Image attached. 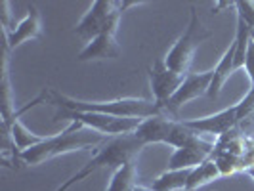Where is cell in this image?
I'll list each match as a JSON object with an SVG mask.
<instances>
[{"instance_id": "6da1fadb", "label": "cell", "mask_w": 254, "mask_h": 191, "mask_svg": "<svg viewBox=\"0 0 254 191\" xmlns=\"http://www.w3.org/2000/svg\"><path fill=\"white\" fill-rule=\"evenodd\" d=\"M107 136L98 134L94 130L80 127L76 123H71L64 132L46 136L44 140L19 153V159L29 166H38L46 161H52L56 157H62L73 151H84V149H98L105 143Z\"/></svg>"}, {"instance_id": "7a4b0ae2", "label": "cell", "mask_w": 254, "mask_h": 191, "mask_svg": "<svg viewBox=\"0 0 254 191\" xmlns=\"http://www.w3.org/2000/svg\"><path fill=\"white\" fill-rule=\"evenodd\" d=\"M134 136L143 143H165L170 145L172 149L180 147H216L218 140L214 138H206L197 134L195 130L186 127V123L182 119H174L168 115H159L141 121L138 130L134 132Z\"/></svg>"}, {"instance_id": "3957f363", "label": "cell", "mask_w": 254, "mask_h": 191, "mask_svg": "<svg viewBox=\"0 0 254 191\" xmlns=\"http://www.w3.org/2000/svg\"><path fill=\"white\" fill-rule=\"evenodd\" d=\"M48 94H50L52 102L67 111L102 113L111 115V117H123V119H151V117L165 115L161 105L145 98H115L109 102H86V100L69 98L56 90H48Z\"/></svg>"}, {"instance_id": "277c9868", "label": "cell", "mask_w": 254, "mask_h": 191, "mask_svg": "<svg viewBox=\"0 0 254 191\" xmlns=\"http://www.w3.org/2000/svg\"><path fill=\"white\" fill-rule=\"evenodd\" d=\"M143 147H145V145H143L134 134L107 138L105 143H102V145L98 147V153L90 159L86 165L82 166L76 174H73L69 180H65L62 186H58L54 191H67L69 188H73L75 184L90 178L92 174L100 172L103 168H111L115 172L117 168H121L123 165L134 161V157H136Z\"/></svg>"}, {"instance_id": "5b68a950", "label": "cell", "mask_w": 254, "mask_h": 191, "mask_svg": "<svg viewBox=\"0 0 254 191\" xmlns=\"http://www.w3.org/2000/svg\"><path fill=\"white\" fill-rule=\"evenodd\" d=\"M141 2H115V0H94L88 10L75 25V35L84 42L100 37L103 33H117L121 15L127 8L140 6Z\"/></svg>"}, {"instance_id": "8992f818", "label": "cell", "mask_w": 254, "mask_h": 191, "mask_svg": "<svg viewBox=\"0 0 254 191\" xmlns=\"http://www.w3.org/2000/svg\"><path fill=\"white\" fill-rule=\"evenodd\" d=\"M56 119H67L71 123H76L107 138L134 134L141 125V121H145V119H123V117H111V115L82 113V111H67V109H62L56 115Z\"/></svg>"}, {"instance_id": "52a82bcc", "label": "cell", "mask_w": 254, "mask_h": 191, "mask_svg": "<svg viewBox=\"0 0 254 191\" xmlns=\"http://www.w3.org/2000/svg\"><path fill=\"white\" fill-rule=\"evenodd\" d=\"M197 27H199V17H197V12L191 8L190 25L180 35V38L170 46V50L166 52L165 58H163V62H165V65L170 71L180 73V75H188L190 73L195 46H197V38H195Z\"/></svg>"}, {"instance_id": "ba28073f", "label": "cell", "mask_w": 254, "mask_h": 191, "mask_svg": "<svg viewBox=\"0 0 254 191\" xmlns=\"http://www.w3.org/2000/svg\"><path fill=\"white\" fill-rule=\"evenodd\" d=\"M212 84V69L210 71H203V73H188L178 92L172 96V100L165 105V115L180 119L178 111L186 105V103L193 102L197 98L208 96V90Z\"/></svg>"}, {"instance_id": "9c48e42d", "label": "cell", "mask_w": 254, "mask_h": 191, "mask_svg": "<svg viewBox=\"0 0 254 191\" xmlns=\"http://www.w3.org/2000/svg\"><path fill=\"white\" fill-rule=\"evenodd\" d=\"M184 121V119H182ZM186 127L195 130L197 134L206 136V138H214L220 140L224 136L231 134L237 128V107L231 105L226 107L218 113L206 115V117H199V119H186L184 121Z\"/></svg>"}, {"instance_id": "30bf717a", "label": "cell", "mask_w": 254, "mask_h": 191, "mask_svg": "<svg viewBox=\"0 0 254 191\" xmlns=\"http://www.w3.org/2000/svg\"><path fill=\"white\" fill-rule=\"evenodd\" d=\"M184 78H186V75L170 71L163 60H155L153 62L151 69H149V88H151L153 94V102L157 105H161L163 111H165L166 103L170 102L172 96L178 92Z\"/></svg>"}, {"instance_id": "8fae6325", "label": "cell", "mask_w": 254, "mask_h": 191, "mask_svg": "<svg viewBox=\"0 0 254 191\" xmlns=\"http://www.w3.org/2000/svg\"><path fill=\"white\" fill-rule=\"evenodd\" d=\"M42 33V19H40V12L35 4L27 6V13L15 23V25L4 33V44L8 46V50L12 52L17 46H21L27 40L38 38Z\"/></svg>"}, {"instance_id": "7c38bea8", "label": "cell", "mask_w": 254, "mask_h": 191, "mask_svg": "<svg viewBox=\"0 0 254 191\" xmlns=\"http://www.w3.org/2000/svg\"><path fill=\"white\" fill-rule=\"evenodd\" d=\"M121 44L117 42V33H103L100 37L92 38L90 42L84 44V48L78 52L76 60L80 64L86 62H107V60H115L121 56Z\"/></svg>"}, {"instance_id": "4fadbf2b", "label": "cell", "mask_w": 254, "mask_h": 191, "mask_svg": "<svg viewBox=\"0 0 254 191\" xmlns=\"http://www.w3.org/2000/svg\"><path fill=\"white\" fill-rule=\"evenodd\" d=\"M216 147H180L168 157V170H193L214 153Z\"/></svg>"}, {"instance_id": "5bb4252c", "label": "cell", "mask_w": 254, "mask_h": 191, "mask_svg": "<svg viewBox=\"0 0 254 191\" xmlns=\"http://www.w3.org/2000/svg\"><path fill=\"white\" fill-rule=\"evenodd\" d=\"M233 64H235V44L231 40V44L222 54V58L216 64V67L212 69V84H210V90H208V98H212V100L220 98L224 84L228 82L229 76L235 73L233 71Z\"/></svg>"}, {"instance_id": "9a60e30c", "label": "cell", "mask_w": 254, "mask_h": 191, "mask_svg": "<svg viewBox=\"0 0 254 191\" xmlns=\"http://www.w3.org/2000/svg\"><path fill=\"white\" fill-rule=\"evenodd\" d=\"M237 107V132L243 138H254V86L245 94L239 103H235Z\"/></svg>"}, {"instance_id": "2e32d148", "label": "cell", "mask_w": 254, "mask_h": 191, "mask_svg": "<svg viewBox=\"0 0 254 191\" xmlns=\"http://www.w3.org/2000/svg\"><path fill=\"white\" fill-rule=\"evenodd\" d=\"M191 170H168L166 168L163 174H159L153 180V191H184L188 188Z\"/></svg>"}, {"instance_id": "e0dca14e", "label": "cell", "mask_w": 254, "mask_h": 191, "mask_svg": "<svg viewBox=\"0 0 254 191\" xmlns=\"http://www.w3.org/2000/svg\"><path fill=\"white\" fill-rule=\"evenodd\" d=\"M4 134H6V138L12 140L13 147H17V151L19 153L29 149V147H33V145H37V143H40V141L46 138V136H38V134H35V132H31L19 119H17V121H15Z\"/></svg>"}, {"instance_id": "ac0fdd59", "label": "cell", "mask_w": 254, "mask_h": 191, "mask_svg": "<svg viewBox=\"0 0 254 191\" xmlns=\"http://www.w3.org/2000/svg\"><path fill=\"white\" fill-rule=\"evenodd\" d=\"M220 172H218L216 163L212 161V157H208L203 165H199L197 168H193L190 174V180H188V188L186 191H197L199 188H203L210 182H216L220 180Z\"/></svg>"}, {"instance_id": "d6986e66", "label": "cell", "mask_w": 254, "mask_h": 191, "mask_svg": "<svg viewBox=\"0 0 254 191\" xmlns=\"http://www.w3.org/2000/svg\"><path fill=\"white\" fill-rule=\"evenodd\" d=\"M134 186H136V165L134 161H130L115 170L105 191H132Z\"/></svg>"}, {"instance_id": "ffe728a7", "label": "cell", "mask_w": 254, "mask_h": 191, "mask_svg": "<svg viewBox=\"0 0 254 191\" xmlns=\"http://www.w3.org/2000/svg\"><path fill=\"white\" fill-rule=\"evenodd\" d=\"M210 157H212V161L216 163L218 172H220L222 178H228V176H233V174L241 172V161H239L237 155H231V153L216 147Z\"/></svg>"}, {"instance_id": "44dd1931", "label": "cell", "mask_w": 254, "mask_h": 191, "mask_svg": "<svg viewBox=\"0 0 254 191\" xmlns=\"http://www.w3.org/2000/svg\"><path fill=\"white\" fill-rule=\"evenodd\" d=\"M235 10H237V17H241L247 25L251 27L254 35V2L253 0H239V2H233Z\"/></svg>"}, {"instance_id": "7402d4cb", "label": "cell", "mask_w": 254, "mask_h": 191, "mask_svg": "<svg viewBox=\"0 0 254 191\" xmlns=\"http://www.w3.org/2000/svg\"><path fill=\"white\" fill-rule=\"evenodd\" d=\"M239 161H241V172H247L254 166V138H247Z\"/></svg>"}, {"instance_id": "603a6c76", "label": "cell", "mask_w": 254, "mask_h": 191, "mask_svg": "<svg viewBox=\"0 0 254 191\" xmlns=\"http://www.w3.org/2000/svg\"><path fill=\"white\" fill-rule=\"evenodd\" d=\"M245 73L251 80V86H254V35L249 42V50H247V60H245Z\"/></svg>"}, {"instance_id": "cb8c5ba5", "label": "cell", "mask_w": 254, "mask_h": 191, "mask_svg": "<svg viewBox=\"0 0 254 191\" xmlns=\"http://www.w3.org/2000/svg\"><path fill=\"white\" fill-rule=\"evenodd\" d=\"M0 25H2V33H8L12 25H10V17H12V13H10V2H2L0 4Z\"/></svg>"}, {"instance_id": "d4e9b609", "label": "cell", "mask_w": 254, "mask_h": 191, "mask_svg": "<svg viewBox=\"0 0 254 191\" xmlns=\"http://www.w3.org/2000/svg\"><path fill=\"white\" fill-rule=\"evenodd\" d=\"M132 191H153V190H151V188H145V186H140V184H136Z\"/></svg>"}, {"instance_id": "484cf974", "label": "cell", "mask_w": 254, "mask_h": 191, "mask_svg": "<svg viewBox=\"0 0 254 191\" xmlns=\"http://www.w3.org/2000/svg\"><path fill=\"white\" fill-rule=\"evenodd\" d=\"M247 174H249V176H251V178L254 180V166H253V168H249V170H247Z\"/></svg>"}, {"instance_id": "4316f807", "label": "cell", "mask_w": 254, "mask_h": 191, "mask_svg": "<svg viewBox=\"0 0 254 191\" xmlns=\"http://www.w3.org/2000/svg\"><path fill=\"white\" fill-rule=\"evenodd\" d=\"M184 191H186V190H184Z\"/></svg>"}]
</instances>
